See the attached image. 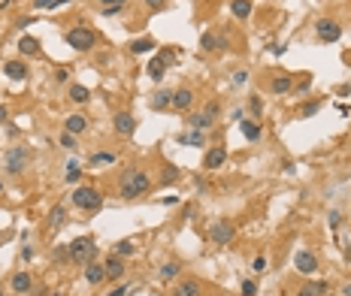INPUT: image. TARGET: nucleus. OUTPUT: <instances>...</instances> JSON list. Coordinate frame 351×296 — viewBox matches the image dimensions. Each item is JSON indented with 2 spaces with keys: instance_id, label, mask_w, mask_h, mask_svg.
Listing matches in <instances>:
<instances>
[{
  "instance_id": "nucleus-1",
  "label": "nucleus",
  "mask_w": 351,
  "mask_h": 296,
  "mask_svg": "<svg viewBox=\"0 0 351 296\" xmlns=\"http://www.w3.org/2000/svg\"><path fill=\"white\" fill-rule=\"evenodd\" d=\"M149 176L143 169H130L127 176H125V182H121V197L125 200H136V197H143L146 190H149Z\"/></svg>"
},
{
  "instance_id": "nucleus-2",
  "label": "nucleus",
  "mask_w": 351,
  "mask_h": 296,
  "mask_svg": "<svg viewBox=\"0 0 351 296\" xmlns=\"http://www.w3.org/2000/svg\"><path fill=\"white\" fill-rule=\"evenodd\" d=\"M70 200H73L76 208H85V212H97L103 205V194L97 187H76L73 194H70Z\"/></svg>"
},
{
  "instance_id": "nucleus-3",
  "label": "nucleus",
  "mask_w": 351,
  "mask_h": 296,
  "mask_svg": "<svg viewBox=\"0 0 351 296\" xmlns=\"http://www.w3.org/2000/svg\"><path fill=\"white\" fill-rule=\"evenodd\" d=\"M97 254V245L91 236H82V239H73L70 242V257L76 260V263H91V257Z\"/></svg>"
},
{
  "instance_id": "nucleus-4",
  "label": "nucleus",
  "mask_w": 351,
  "mask_h": 296,
  "mask_svg": "<svg viewBox=\"0 0 351 296\" xmlns=\"http://www.w3.org/2000/svg\"><path fill=\"white\" fill-rule=\"evenodd\" d=\"M67 43L73 46L76 51H88V48H94L97 37H94L91 27H73V30H67Z\"/></svg>"
},
{
  "instance_id": "nucleus-5",
  "label": "nucleus",
  "mask_w": 351,
  "mask_h": 296,
  "mask_svg": "<svg viewBox=\"0 0 351 296\" xmlns=\"http://www.w3.org/2000/svg\"><path fill=\"white\" fill-rule=\"evenodd\" d=\"M315 30H318V40H321V43H336V40L342 37L339 24L333 22V19H321L318 24H315Z\"/></svg>"
},
{
  "instance_id": "nucleus-6",
  "label": "nucleus",
  "mask_w": 351,
  "mask_h": 296,
  "mask_svg": "<svg viewBox=\"0 0 351 296\" xmlns=\"http://www.w3.org/2000/svg\"><path fill=\"white\" fill-rule=\"evenodd\" d=\"M25 163H27V151L25 148H9L6 151V172L19 176V172L25 169Z\"/></svg>"
},
{
  "instance_id": "nucleus-7",
  "label": "nucleus",
  "mask_w": 351,
  "mask_h": 296,
  "mask_svg": "<svg viewBox=\"0 0 351 296\" xmlns=\"http://www.w3.org/2000/svg\"><path fill=\"white\" fill-rule=\"evenodd\" d=\"M294 266H297V272H303V275H315V272H318V260H315V254H309V251H297Z\"/></svg>"
},
{
  "instance_id": "nucleus-8",
  "label": "nucleus",
  "mask_w": 351,
  "mask_h": 296,
  "mask_svg": "<svg viewBox=\"0 0 351 296\" xmlns=\"http://www.w3.org/2000/svg\"><path fill=\"white\" fill-rule=\"evenodd\" d=\"M230 239H233V224H230V221L212 224V242H215V245H227Z\"/></svg>"
},
{
  "instance_id": "nucleus-9",
  "label": "nucleus",
  "mask_w": 351,
  "mask_h": 296,
  "mask_svg": "<svg viewBox=\"0 0 351 296\" xmlns=\"http://www.w3.org/2000/svg\"><path fill=\"white\" fill-rule=\"evenodd\" d=\"M191 103H194V91H188V88H179V91H173V103H170L173 109H179V112H188V109H191Z\"/></svg>"
},
{
  "instance_id": "nucleus-10",
  "label": "nucleus",
  "mask_w": 351,
  "mask_h": 296,
  "mask_svg": "<svg viewBox=\"0 0 351 296\" xmlns=\"http://www.w3.org/2000/svg\"><path fill=\"white\" fill-rule=\"evenodd\" d=\"M115 130H118L121 136H130V133L136 130V121H133V115H127V112H118V115H115Z\"/></svg>"
},
{
  "instance_id": "nucleus-11",
  "label": "nucleus",
  "mask_w": 351,
  "mask_h": 296,
  "mask_svg": "<svg viewBox=\"0 0 351 296\" xmlns=\"http://www.w3.org/2000/svg\"><path fill=\"white\" fill-rule=\"evenodd\" d=\"M103 269H106V278H121V275H125V260L112 254L106 263H103Z\"/></svg>"
},
{
  "instance_id": "nucleus-12",
  "label": "nucleus",
  "mask_w": 351,
  "mask_h": 296,
  "mask_svg": "<svg viewBox=\"0 0 351 296\" xmlns=\"http://www.w3.org/2000/svg\"><path fill=\"white\" fill-rule=\"evenodd\" d=\"M227 160V151L224 148H209L206 151V169H218Z\"/></svg>"
},
{
  "instance_id": "nucleus-13",
  "label": "nucleus",
  "mask_w": 351,
  "mask_h": 296,
  "mask_svg": "<svg viewBox=\"0 0 351 296\" xmlns=\"http://www.w3.org/2000/svg\"><path fill=\"white\" fill-rule=\"evenodd\" d=\"M212 121H215V118L203 109V112H197V115H191V118H188V124L194 127V130H206V127H212Z\"/></svg>"
},
{
  "instance_id": "nucleus-14",
  "label": "nucleus",
  "mask_w": 351,
  "mask_h": 296,
  "mask_svg": "<svg viewBox=\"0 0 351 296\" xmlns=\"http://www.w3.org/2000/svg\"><path fill=\"white\" fill-rule=\"evenodd\" d=\"M127 51H130V55H146V51H154V40H151V37L133 40V43L127 46Z\"/></svg>"
},
{
  "instance_id": "nucleus-15",
  "label": "nucleus",
  "mask_w": 351,
  "mask_h": 296,
  "mask_svg": "<svg viewBox=\"0 0 351 296\" xmlns=\"http://www.w3.org/2000/svg\"><path fill=\"white\" fill-rule=\"evenodd\" d=\"M85 278H88V284H100L103 278H106V269H103L100 263H88L85 266Z\"/></svg>"
},
{
  "instance_id": "nucleus-16",
  "label": "nucleus",
  "mask_w": 351,
  "mask_h": 296,
  "mask_svg": "<svg viewBox=\"0 0 351 296\" xmlns=\"http://www.w3.org/2000/svg\"><path fill=\"white\" fill-rule=\"evenodd\" d=\"M6 76H9V79H15V82L25 79V76H27L25 61H6Z\"/></svg>"
},
{
  "instance_id": "nucleus-17",
  "label": "nucleus",
  "mask_w": 351,
  "mask_h": 296,
  "mask_svg": "<svg viewBox=\"0 0 351 296\" xmlns=\"http://www.w3.org/2000/svg\"><path fill=\"white\" fill-rule=\"evenodd\" d=\"M176 296H200V281H194V278L182 281L179 287H176Z\"/></svg>"
},
{
  "instance_id": "nucleus-18",
  "label": "nucleus",
  "mask_w": 351,
  "mask_h": 296,
  "mask_svg": "<svg viewBox=\"0 0 351 296\" xmlns=\"http://www.w3.org/2000/svg\"><path fill=\"white\" fill-rule=\"evenodd\" d=\"M230 12L236 15V19H249V15H251V0H233V3H230Z\"/></svg>"
},
{
  "instance_id": "nucleus-19",
  "label": "nucleus",
  "mask_w": 351,
  "mask_h": 296,
  "mask_svg": "<svg viewBox=\"0 0 351 296\" xmlns=\"http://www.w3.org/2000/svg\"><path fill=\"white\" fill-rule=\"evenodd\" d=\"M239 130H242V136L249 139V142H257V139H260V127H257V121H242Z\"/></svg>"
},
{
  "instance_id": "nucleus-20",
  "label": "nucleus",
  "mask_w": 351,
  "mask_h": 296,
  "mask_svg": "<svg viewBox=\"0 0 351 296\" xmlns=\"http://www.w3.org/2000/svg\"><path fill=\"white\" fill-rule=\"evenodd\" d=\"M85 127H88L85 115H70L67 118V133H85Z\"/></svg>"
},
{
  "instance_id": "nucleus-21",
  "label": "nucleus",
  "mask_w": 351,
  "mask_h": 296,
  "mask_svg": "<svg viewBox=\"0 0 351 296\" xmlns=\"http://www.w3.org/2000/svg\"><path fill=\"white\" fill-rule=\"evenodd\" d=\"M164 69H167V64H164L161 58H151V64H149V79H151V82H161V79H164Z\"/></svg>"
},
{
  "instance_id": "nucleus-22",
  "label": "nucleus",
  "mask_w": 351,
  "mask_h": 296,
  "mask_svg": "<svg viewBox=\"0 0 351 296\" xmlns=\"http://www.w3.org/2000/svg\"><path fill=\"white\" fill-rule=\"evenodd\" d=\"M12 290H15V293H27V290H30V275H27V272L12 275Z\"/></svg>"
},
{
  "instance_id": "nucleus-23",
  "label": "nucleus",
  "mask_w": 351,
  "mask_h": 296,
  "mask_svg": "<svg viewBox=\"0 0 351 296\" xmlns=\"http://www.w3.org/2000/svg\"><path fill=\"white\" fill-rule=\"evenodd\" d=\"M64 221H67V212H64V205H55V208L49 212V227H51V230H58Z\"/></svg>"
},
{
  "instance_id": "nucleus-24",
  "label": "nucleus",
  "mask_w": 351,
  "mask_h": 296,
  "mask_svg": "<svg viewBox=\"0 0 351 296\" xmlns=\"http://www.w3.org/2000/svg\"><path fill=\"white\" fill-rule=\"evenodd\" d=\"M291 76H276L273 82H270V88H273V94H285V91H291Z\"/></svg>"
},
{
  "instance_id": "nucleus-25",
  "label": "nucleus",
  "mask_w": 351,
  "mask_h": 296,
  "mask_svg": "<svg viewBox=\"0 0 351 296\" xmlns=\"http://www.w3.org/2000/svg\"><path fill=\"white\" fill-rule=\"evenodd\" d=\"M70 100L73 103H88L91 100V91H88L85 85H73V88H70Z\"/></svg>"
},
{
  "instance_id": "nucleus-26",
  "label": "nucleus",
  "mask_w": 351,
  "mask_h": 296,
  "mask_svg": "<svg viewBox=\"0 0 351 296\" xmlns=\"http://www.w3.org/2000/svg\"><path fill=\"white\" fill-rule=\"evenodd\" d=\"M182 145H194V148H203V130H194V133H185L179 136Z\"/></svg>"
},
{
  "instance_id": "nucleus-27",
  "label": "nucleus",
  "mask_w": 351,
  "mask_h": 296,
  "mask_svg": "<svg viewBox=\"0 0 351 296\" xmlns=\"http://www.w3.org/2000/svg\"><path fill=\"white\" fill-rule=\"evenodd\" d=\"M125 3H127V0H100V12L103 15H115Z\"/></svg>"
},
{
  "instance_id": "nucleus-28",
  "label": "nucleus",
  "mask_w": 351,
  "mask_h": 296,
  "mask_svg": "<svg viewBox=\"0 0 351 296\" xmlns=\"http://www.w3.org/2000/svg\"><path fill=\"white\" fill-rule=\"evenodd\" d=\"M19 48L25 51V55H40V43L33 40V37H22V40H19Z\"/></svg>"
},
{
  "instance_id": "nucleus-29",
  "label": "nucleus",
  "mask_w": 351,
  "mask_h": 296,
  "mask_svg": "<svg viewBox=\"0 0 351 296\" xmlns=\"http://www.w3.org/2000/svg\"><path fill=\"white\" fill-rule=\"evenodd\" d=\"M170 103H173V94H170V91H161V94L151 97V106H154V109H167Z\"/></svg>"
},
{
  "instance_id": "nucleus-30",
  "label": "nucleus",
  "mask_w": 351,
  "mask_h": 296,
  "mask_svg": "<svg viewBox=\"0 0 351 296\" xmlns=\"http://www.w3.org/2000/svg\"><path fill=\"white\" fill-rule=\"evenodd\" d=\"M133 251H136V245H133V242H130V239H121V242H118V245H115V257H125V254L130 257Z\"/></svg>"
},
{
  "instance_id": "nucleus-31",
  "label": "nucleus",
  "mask_w": 351,
  "mask_h": 296,
  "mask_svg": "<svg viewBox=\"0 0 351 296\" xmlns=\"http://www.w3.org/2000/svg\"><path fill=\"white\" fill-rule=\"evenodd\" d=\"M157 58H161L167 67H173L176 64V58H179V48H173V46H167V48H161V55H157Z\"/></svg>"
},
{
  "instance_id": "nucleus-32",
  "label": "nucleus",
  "mask_w": 351,
  "mask_h": 296,
  "mask_svg": "<svg viewBox=\"0 0 351 296\" xmlns=\"http://www.w3.org/2000/svg\"><path fill=\"white\" fill-rule=\"evenodd\" d=\"M64 3H70V0H33V9H55V6H64Z\"/></svg>"
},
{
  "instance_id": "nucleus-33",
  "label": "nucleus",
  "mask_w": 351,
  "mask_h": 296,
  "mask_svg": "<svg viewBox=\"0 0 351 296\" xmlns=\"http://www.w3.org/2000/svg\"><path fill=\"white\" fill-rule=\"evenodd\" d=\"M176 275H179V263H164L161 266V278H164V281H170V278H176Z\"/></svg>"
},
{
  "instance_id": "nucleus-34",
  "label": "nucleus",
  "mask_w": 351,
  "mask_h": 296,
  "mask_svg": "<svg viewBox=\"0 0 351 296\" xmlns=\"http://www.w3.org/2000/svg\"><path fill=\"white\" fill-rule=\"evenodd\" d=\"M176 179H179V169L167 163V166H164V176H161V182H164V184H173Z\"/></svg>"
},
{
  "instance_id": "nucleus-35",
  "label": "nucleus",
  "mask_w": 351,
  "mask_h": 296,
  "mask_svg": "<svg viewBox=\"0 0 351 296\" xmlns=\"http://www.w3.org/2000/svg\"><path fill=\"white\" fill-rule=\"evenodd\" d=\"M79 176H82V172H79V163H76V160H70V166H67V182H70V184H76Z\"/></svg>"
},
{
  "instance_id": "nucleus-36",
  "label": "nucleus",
  "mask_w": 351,
  "mask_h": 296,
  "mask_svg": "<svg viewBox=\"0 0 351 296\" xmlns=\"http://www.w3.org/2000/svg\"><path fill=\"white\" fill-rule=\"evenodd\" d=\"M112 160H115V154H109V151H97L94 158H91L94 166H100V163H112Z\"/></svg>"
},
{
  "instance_id": "nucleus-37",
  "label": "nucleus",
  "mask_w": 351,
  "mask_h": 296,
  "mask_svg": "<svg viewBox=\"0 0 351 296\" xmlns=\"http://www.w3.org/2000/svg\"><path fill=\"white\" fill-rule=\"evenodd\" d=\"M239 293H242V296H257V284L245 278V281H242V287H239Z\"/></svg>"
},
{
  "instance_id": "nucleus-38",
  "label": "nucleus",
  "mask_w": 351,
  "mask_h": 296,
  "mask_svg": "<svg viewBox=\"0 0 351 296\" xmlns=\"http://www.w3.org/2000/svg\"><path fill=\"white\" fill-rule=\"evenodd\" d=\"M200 43H203V48H206V51H212V48H218V40L212 37V33H203V40H200Z\"/></svg>"
},
{
  "instance_id": "nucleus-39",
  "label": "nucleus",
  "mask_w": 351,
  "mask_h": 296,
  "mask_svg": "<svg viewBox=\"0 0 351 296\" xmlns=\"http://www.w3.org/2000/svg\"><path fill=\"white\" fill-rule=\"evenodd\" d=\"M318 109H321V100H315V103H306V106H303V115H315Z\"/></svg>"
},
{
  "instance_id": "nucleus-40",
  "label": "nucleus",
  "mask_w": 351,
  "mask_h": 296,
  "mask_svg": "<svg viewBox=\"0 0 351 296\" xmlns=\"http://www.w3.org/2000/svg\"><path fill=\"white\" fill-rule=\"evenodd\" d=\"M61 145H64V148H73V145H76L73 133H64V136H61Z\"/></svg>"
},
{
  "instance_id": "nucleus-41",
  "label": "nucleus",
  "mask_w": 351,
  "mask_h": 296,
  "mask_svg": "<svg viewBox=\"0 0 351 296\" xmlns=\"http://www.w3.org/2000/svg\"><path fill=\"white\" fill-rule=\"evenodd\" d=\"M164 3H167V0H146V6L154 9V12H157V9H164Z\"/></svg>"
},
{
  "instance_id": "nucleus-42",
  "label": "nucleus",
  "mask_w": 351,
  "mask_h": 296,
  "mask_svg": "<svg viewBox=\"0 0 351 296\" xmlns=\"http://www.w3.org/2000/svg\"><path fill=\"white\" fill-rule=\"evenodd\" d=\"M254 272H263V269H267V260H263V257H254Z\"/></svg>"
},
{
  "instance_id": "nucleus-43",
  "label": "nucleus",
  "mask_w": 351,
  "mask_h": 296,
  "mask_svg": "<svg viewBox=\"0 0 351 296\" xmlns=\"http://www.w3.org/2000/svg\"><path fill=\"white\" fill-rule=\"evenodd\" d=\"M260 109H263V103H260V97H251V112H254V115H260Z\"/></svg>"
},
{
  "instance_id": "nucleus-44",
  "label": "nucleus",
  "mask_w": 351,
  "mask_h": 296,
  "mask_svg": "<svg viewBox=\"0 0 351 296\" xmlns=\"http://www.w3.org/2000/svg\"><path fill=\"white\" fill-rule=\"evenodd\" d=\"M106 296H130V287H115V290L106 293Z\"/></svg>"
},
{
  "instance_id": "nucleus-45",
  "label": "nucleus",
  "mask_w": 351,
  "mask_h": 296,
  "mask_svg": "<svg viewBox=\"0 0 351 296\" xmlns=\"http://www.w3.org/2000/svg\"><path fill=\"white\" fill-rule=\"evenodd\" d=\"M206 112L212 115V118H218V103H215V100H212V103H206Z\"/></svg>"
},
{
  "instance_id": "nucleus-46",
  "label": "nucleus",
  "mask_w": 351,
  "mask_h": 296,
  "mask_svg": "<svg viewBox=\"0 0 351 296\" xmlns=\"http://www.w3.org/2000/svg\"><path fill=\"white\" fill-rule=\"evenodd\" d=\"M312 287H315V293H318V296H321V293H327V281H315Z\"/></svg>"
},
{
  "instance_id": "nucleus-47",
  "label": "nucleus",
  "mask_w": 351,
  "mask_h": 296,
  "mask_svg": "<svg viewBox=\"0 0 351 296\" xmlns=\"http://www.w3.org/2000/svg\"><path fill=\"white\" fill-rule=\"evenodd\" d=\"M297 296H318V293H315V287L309 284V287H303V290H297Z\"/></svg>"
},
{
  "instance_id": "nucleus-48",
  "label": "nucleus",
  "mask_w": 351,
  "mask_h": 296,
  "mask_svg": "<svg viewBox=\"0 0 351 296\" xmlns=\"http://www.w3.org/2000/svg\"><path fill=\"white\" fill-rule=\"evenodd\" d=\"M67 79H70L67 69H58V73H55V82H67Z\"/></svg>"
},
{
  "instance_id": "nucleus-49",
  "label": "nucleus",
  "mask_w": 351,
  "mask_h": 296,
  "mask_svg": "<svg viewBox=\"0 0 351 296\" xmlns=\"http://www.w3.org/2000/svg\"><path fill=\"white\" fill-rule=\"evenodd\" d=\"M245 76H249V73H242V69H239V73L233 76V82H236V85H242V82H245Z\"/></svg>"
},
{
  "instance_id": "nucleus-50",
  "label": "nucleus",
  "mask_w": 351,
  "mask_h": 296,
  "mask_svg": "<svg viewBox=\"0 0 351 296\" xmlns=\"http://www.w3.org/2000/svg\"><path fill=\"white\" fill-rule=\"evenodd\" d=\"M33 257V248H22V260H30Z\"/></svg>"
},
{
  "instance_id": "nucleus-51",
  "label": "nucleus",
  "mask_w": 351,
  "mask_h": 296,
  "mask_svg": "<svg viewBox=\"0 0 351 296\" xmlns=\"http://www.w3.org/2000/svg\"><path fill=\"white\" fill-rule=\"evenodd\" d=\"M3 118H6V109H3V106H0V121H3Z\"/></svg>"
},
{
  "instance_id": "nucleus-52",
  "label": "nucleus",
  "mask_w": 351,
  "mask_h": 296,
  "mask_svg": "<svg viewBox=\"0 0 351 296\" xmlns=\"http://www.w3.org/2000/svg\"><path fill=\"white\" fill-rule=\"evenodd\" d=\"M345 293H348V296H351V284H348V287H345Z\"/></svg>"
},
{
  "instance_id": "nucleus-53",
  "label": "nucleus",
  "mask_w": 351,
  "mask_h": 296,
  "mask_svg": "<svg viewBox=\"0 0 351 296\" xmlns=\"http://www.w3.org/2000/svg\"><path fill=\"white\" fill-rule=\"evenodd\" d=\"M321 296H333V293H321Z\"/></svg>"
},
{
  "instance_id": "nucleus-54",
  "label": "nucleus",
  "mask_w": 351,
  "mask_h": 296,
  "mask_svg": "<svg viewBox=\"0 0 351 296\" xmlns=\"http://www.w3.org/2000/svg\"><path fill=\"white\" fill-rule=\"evenodd\" d=\"M0 190H3V182H0Z\"/></svg>"
},
{
  "instance_id": "nucleus-55",
  "label": "nucleus",
  "mask_w": 351,
  "mask_h": 296,
  "mask_svg": "<svg viewBox=\"0 0 351 296\" xmlns=\"http://www.w3.org/2000/svg\"><path fill=\"white\" fill-rule=\"evenodd\" d=\"M55 296H61V293H55Z\"/></svg>"
},
{
  "instance_id": "nucleus-56",
  "label": "nucleus",
  "mask_w": 351,
  "mask_h": 296,
  "mask_svg": "<svg viewBox=\"0 0 351 296\" xmlns=\"http://www.w3.org/2000/svg\"><path fill=\"white\" fill-rule=\"evenodd\" d=\"M0 296H3V293H0Z\"/></svg>"
}]
</instances>
